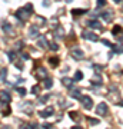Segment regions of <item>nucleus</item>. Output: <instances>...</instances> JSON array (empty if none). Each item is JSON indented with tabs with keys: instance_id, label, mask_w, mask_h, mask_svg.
Wrapping results in <instances>:
<instances>
[{
	"instance_id": "f257e3e1",
	"label": "nucleus",
	"mask_w": 123,
	"mask_h": 129,
	"mask_svg": "<svg viewBox=\"0 0 123 129\" xmlns=\"http://www.w3.org/2000/svg\"><path fill=\"white\" fill-rule=\"evenodd\" d=\"M29 12H30V10H27L26 7L19 9L17 12H16V17H17L20 22H26V20H27V17H29V14H30Z\"/></svg>"
},
{
	"instance_id": "f03ea898",
	"label": "nucleus",
	"mask_w": 123,
	"mask_h": 129,
	"mask_svg": "<svg viewBox=\"0 0 123 129\" xmlns=\"http://www.w3.org/2000/svg\"><path fill=\"white\" fill-rule=\"evenodd\" d=\"M72 55H73V59H76V60H82L85 57V53H83V50L80 47H73Z\"/></svg>"
},
{
	"instance_id": "7ed1b4c3",
	"label": "nucleus",
	"mask_w": 123,
	"mask_h": 129,
	"mask_svg": "<svg viewBox=\"0 0 123 129\" xmlns=\"http://www.w3.org/2000/svg\"><path fill=\"white\" fill-rule=\"evenodd\" d=\"M96 113L99 116L106 115V113H107V105H106V103H99L97 108H96Z\"/></svg>"
},
{
	"instance_id": "20e7f679",
	"label": "nucleus",
	"mask_w": 123,
	"mask_h": 129,
	"mask_svg": "<svg viewBox=\"0 0 123 129\" xmlns=\"http://www.w3.org/2000/svg\"><path fill=\"white\" fill-rule=\"evenodd\" d=\"M80 101L83 102V106H85L86 109H92V106H93V101H92L89 96H82V98H80Z\"/></svg>"
},
{
	"instance_id": "39448f33",
	"label": "nucleus",
	"mask_w": 123,
	"mask_h": 129,
	"mask_svg": "<svg viewBox=\"0 0 123 129\" xmlns=\"http://www.w3.org/2000/svg\"><path fill=\"white\" fill-rule=\"evenodd\" d=\"M83 39H87V40H92V42H97L99 40V37L96 36L95 33H92V32H83Z\"/></svg>"
},
{
	"instance_id": "423d86ee",
	"label": "nucleus",
	"mask_w": 123,
	"mask_h": 129,
	"mask_svg": "<svg viewBox=\"0 0 123 129\" xmlns=\"http://www.w3.org/2000/svg\"><path fill=\"white\" fill-rule=\"evenodd\" d=\"M53 112H55V109L52 108V106H47L45 111H42V112H39V115L42 116V118H49L50 115H53Z\"/></svg>"
},
{
	"instance_id": "0eeeda50",
	"label": "nucleus",
	"mask_w": 123,
	"mask_h": 129,
	"mask_svg": "<svg viewBox=\"0 0 123 129\" xmlns=\"http://www.w3.org/2000/svg\"><path fill=\"white\" fill-rule=\"evenodd\" d=\"M37 78L39 79H46L47 78V70L45 68H39L37 69Z\"/></svg>"
},
{
	"instance_id": "6e6552de",
	"label": "nucleus",
	"mask_w": 123,
	"mask_h": 129,
	"mask_svg": "<svg viewBox=\"0 0 123 129\" xmlns=\"http://www.w3.org/2000/svg\"><path fill=\"white\" fill-rule=\"evenodd\" d=\"M89 27H92V29H97V30H102V24L99 23V22H96V20H90L89 22Z\"/></svg>"
},
{
	"instance_id": "1a4fd4ad",
	"label": "nucleus",
	"mask_w": 123,
	"mask_h": 129,
	"mask_svg": "<svg viewBox=\"0 0 123 129\" xmlns=\"http://www.w3.org/2000/svg\"><path fill=\"white\" fill-rule=\"evenodd\" d=\"M102 17L105 19L106 22H112L113 20V13L112 12H103L102 13Z\"/></svg>"
},
{
	"instance_id": "9d476101",
	"label": "nucleus",
	"mask_w": 123,
	"mask_h": 129,
	"mask_svg": "<svg viewBox=\"0 0 123 129\" xmlns=\"http://www.w3.org/2000/svg\"><path fill=\"white\" fill-rule=\"evenodd\" d=\"M62 83H63L66 88H72V85L74 83V80L73 79H69V78H63L62 79Z\"/></svg>"
},
{
	"instance_id": "9b49d317",
	"label": "nucleus",
	"mask_w": 123,
	"mask_h": 129,
	"mask_svg": "<svg viewBox=\"0 0 123 129\" xmlns=\"http://www.w3.org/2000/svg\"><path fill=\"white\" fill-rule=\"evenodd\" d=\"M10 99H12V98H10V95L7 92H0V101H5V102L9 103Z\"/></svg>"
},
{
	"instance_id": "f8f14e48",
	"label": "nucleus",
	"mask_w": 123,
	"mask_h": 129,
	"mask_svg": "<svg viewBox=\"0 0 123 129\" xmlns=\"http://www.w3.org/2000/svg\"><path fill=\"white\" fill-rule=\"evenodd\" d=\"M39 36V27L37 26H32L30 27V37H37Z\"/></svg>"
},
{
	"instance_id": "ddd939ff",
	"label": "nucleus",
	"mask_w": 123,
	"mask_h": 129,
	"mask_svg": "<svg viewBox=\"0 0 123 129\" xmlns=\"http://www.w3.org/2000/svg\"><path fill=\"white\" fill-rule=\"evenodd\" d=\"M70 96L74 98V99H80V98H82V95H80V90H79V89H74V90H72V92H70Z\"/></svg>"
},
{
	"instance_id": "4468645a",
	"label": "nucleus",
	"mask_w": 123,
	"mask_h": 129,
	"mask_svg": "<svg viewBox=\"0 0 123 129\" xmlns=\"http://www.w3.org/2000/svg\"><path fill=\"white\" fill-rule=\"evenodd\" d=\"M112 49H113L114 53H119V55H120V53H123V46H119V45H113V46H112Z\"/></svg>"
},
{
	"instance_id": "2eb2a0df",
	"label": "nucleus",
	"mask_w": 123,
	"mask_h": 129,
	"mask_svg": "<svg viewBox=\"0 0 123 129\" xmlns=\"http://www.w3.org/2000/svg\"><path fill=\"white\" fill-rule=\"evenodd\" d=\"M39 46L43 47V49H46V47H49V45H47V42H46L45 37H40V40H39Z\"/></svg>"
},
{
	"instance_id": "dca6fc26",
	"label": "nucleus",
	"mask_w": 123,
	"mask_h": 129,
	"mask_svg": "<svg viewBox=\"0 0 123 129\" xmlns=\"http://www.w3.org/2000/svg\"><path fill=\"white\" fill-rule=\"evenodd\" d=\"M49 63L52 64V66H57L59 64V57H49Z\"/></svg>"
},
{
	"instance_id": "f3484780",
	"label": "nucleus",
	"mask_w": 123,
	"mask_h": 129,
	"mask_svg": "<svg viewBox=\"0 0 123 129\" xmlns=\"http://www.w3.org/2000/svg\"><path fill=\"white\" fill-rule=\"evenodd\" d=\"M72 13H73V14H76V16H80V14L86 13V10H83V9H73V10H72Z\"/></svg>"
},
{
	"instance_id": "a211bd4d",
	"label": "nucleus",
	"mask_w": 123,
	"mask_h": 129,
	"mask_svg": "<svg viewBox=\"0 0 123 129\" xmlns=\"http://www.w3.org/2000/svg\"><path fill=\"white\" fill-rule=\"evenodd\" d=\"M69 115H70V118H72L73 120H76V122H77V120H80V118H79V113H77V112H70Z\"/></svg>"
},
{
	"instance_id": "6ab92c4d",
	"label": "nucleus",
	"mask_w": 123,
	"mask_h": 129,
	"mask_svg": "<svg viewBox=\"0 0 123 129\" xmlns=\"http://www.w3.org/2000/svg\"><path fill=\"white\" fill-rule=\"evenodd\" d=\"M82 79H83V73L80 72V70H77V72H76V75H74V82L82 80Z\"/></svg>"
},
{
	"instance_id": "aec40b11",
	"label": "nucleus",
	"mask_w": 123,
	"mask_h": 129,
	"mask_svg": "<svg viewBox=\"0 0 123 129\" xmlns=\"http://www.w3.org/2000/svg\"><path fill=\"white\" fill-rule=\"evenodd\" d=\"M32 93L33 95H39V93H40V86H39V85H34L32 88Z\"/></svg>"
},
{
	"instance_id": "412c9836",
	"label": "nucleus",
	"mask_w": 123,
	"mask_h": 129,
	"mask_svg": "<svg viewBox=\"0 0 123 129\" xmlns=\"http://www.w3.org/2000/svg\"><path fill=\"white\" fill-rule=\"evenodd\" d=\"M53 86V82H52V79H46L45 80V88L46 89H50Z\"/></svg>"
},
{
	"instance_id": "4be33fe9",
	"label": "nucleus",
	"mask_w": 123,
	"mask_h": 129,
	"mask_svg": "<svg viewBox=\"0 0 123 129\" xmlns=\"http://www.w3.org/2000/svg\"><path fill=\"white\" fill-rule=\"evenodd\" d=\"M2 29H3L5 32H10V30H12V26H10L9 23H3V26H2Z\"/></svg>"
},
{
	"instance_id": "5701e85b",
	"label": "nucleus",
	"mask_w": 123,
	"mask_h": 129,
	"mask_svg": "<svg viewBox=\"0 0 123 129\" xmlns=\"http://www.w3.org/2000/svg\"><path fill=\"white\" fill-rule=\"evenodd\" d=\"M56 37H57V39H60V37H63V29H62V27H59V29H57V32H56Z\"/></svg>"
},
{
	"instance_id": "b1692460",
	"label": "nucleus",
	"mask_w": 123,
	"mask_h": 129,
	"mask_svg": "<svg viewBox=\"0 0 123 129\" xmlns=\"http://www.w3.org/2000/svg\"><path fill=\"white\" fill-rule=\"evenodd\" d=\"M6 75H7V69L5 68V69H2V72H0V78L5 79V78H6Z\"/></svg>"
},
{
	"instance_id": "393cba45",
	"label": "nucleus",
	"mask_w": 123,
	"mask_h": 129,
	"mask_svg": "<svg viewBox=\"0 0 123 129\" xmlns=\"http://www.w3.org/2000/svg\"><path fill=\"white\" fill-rule=\"evenodd\" d=\"M17 92L20 93V96H24V95H26V89L24 88H17Z\"/></svg>"
},
{
	"instance_id": "a878e982",
	"label": "nucleus",
	"mask_w": 123,
	"mask_h": 129,
	"mask_svg": "<svg viewBox=\"0 0 123 129\" xmlns=\"http://www.w3.org/2000/svg\"><path fill=\"white\" fill-rule=\"evenodd\" d=\"M49 47H50L52 50H57V49H59V46H57V43H50V45H49Z\"/></svg>"
},
{
	"instance_id": "bb28decb",
	"label": "nucleus",
	"mask_w": 123,
	"mask_h": 129,
	"mask_svg": "<svg viewBox=\"0 0 123 129\" xmlns=\"http://www.w3.org/2000/svg\"><path fill=\"white\" fill-rule=\"evenodd\" d=\"M7 55H9V57H10V62H14V59H16V55H14L13 52H9Z\"/></svg>"
},
{
	"instance_id": "cd10ccee",
	"label": "nucleus",
	"mask_w": 123,
	"mask_h": 129,
	"mask_svg": "<svg viewBox=\"0 0 123 129\" xmlns=\"http://www.w3.org/2000/svg\"><path fill=\"white\" fill-rule=\"evenodd\" d=\"M102 42H103V45H105V46H109V47L113 46V43H112V42H109V40H106V39H105V40H102Z\"/></svg>"
},
{
	"instance_id": "c85d7f7f",
	"label": "nucleus",
	"mask_w": 123,
	"mask_h": 129,
	"mask_svg": "<svg viewBox=\"0 0 123 129\" xmlns=\"http://www.w3.org/2000/svg\"><path fill=\"white\" fill-rule=\"evenodd\" d=\"M87 119H89V122H90L92 125H97L99 123V120L97 119H93V118H87Z\"/></svg>"
},
{
	"instance_id": "c756f323",
	"label": "nucleus",
	"mask_w": 123,
	"mask_h": 129,
	"mask_svg": "<svg viewBox=\"0 0 123 129\" xmlns=\"http://www.w3.org/2000/svg\"><path fill=\"white\" fill-rule=\"evenodd\" d=\"M106 5V0H97V6L100 7V6H105Z\"/></svg>"
},
{
	"instance_id": "7c9ffc66",
	"label": "nucleus",
	"mask_w": 123,
	"mask_h": 129,
	"mask_svg": "<svg viewBox=\"0 0 123 129\" xmlns=\"http://www.w3.org/2000/svg\"><path fill=\"white\" fill-rule=\"evenodd\" d=\"M120 30H122V27H120V26H116V27L113 29V33H114V35H116V33H119V32H120Z\"/></svg>"
},
{
	"instance_id": "2f4dec72",
	"label": "nucleus",
	"mask_w": 123,
	"mask_h": 129,
	"mask_svg": "<svg viewBox=\"0 0 123 129\" xmlns=\"http://www.w3.org/2000/svg\"><path fill=\"white\" fill-rule=\"evenodd\" d=\"M22 56H23V59H24V60H27V59H29V55H27V53H23Z\"/></svg>"
},
{
	"instance_id": "473e14b6",
	"label": "nucleus",
	"mask_w": 123,
	"mask_h": 129,
	"mask_svg": "<svg viewBox=\"0 0 123 129\" xmlns=\"http://www.w3.org/2000/svg\"><path fill=\"white\" fill-rule=\"evenodd\" d=\"M114 2H116V3H119V2H122V0H114Z\"/></svg>"
},
{
	"instance_id": "72a5a7b5",
	"label": "nucleus",
	"mask_w": 123,
	"mask_h": 129,
	"mask_svg": "<svg viewBox=\"0 0 123 129\" xmlns=\"http://www.w3.org/2000/svg\"><path fill=\"white\" fill-rule=\"evenodd\" d=\"M120 106H123V102H122V103H120Z\"/></svg>"
}]
</instances>
